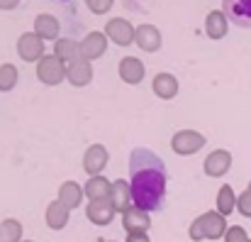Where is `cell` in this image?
Here are the masks:
<instances>
[{
	"instance_id": "cell-1",
	"label": "cell",
	"mask_w": 251,
	"mask_h": 242,
	"mask_svg": "<svg viewBox=\"0 0 251 242\" xmlns=\"http://www.w3.org/2000/svg\"><path fill=\"white\" fill-rule=\"evenodd\" d=\"M168 174L166 164L159 154H154L147 147H137L129 154V188L132 201L137 208L154 213L164 208L166 201Z\"/></svg>"
},
{
	"instance_id": "cell-2",
	"label": "cell",
	"mask_w": 251,
	"mask_h": 242,
	"mask_svg": "<svg viewBox=\"0 0 251 242\" xmlns=\"http://www.w3.org/2000/svg\"><path fill=\"white\" fill-rule=\"evenodd\" d=\"M202 147H205V135L198 130H178L171 137V150L178 157H190V154L200 152Z\"/></svg>"
},
{
	"instance_id": "cell-3",
	"label": "cell",
	"mask_w": 251,
	"mask_h": 242,
	"mask_svg": "<svg viewBox=\"0 0 251 242\" xmlns=\"http://www.w3.org/2000/svg\"><path fill=\"white\" fill-rule=\"evenodd\" d=\"M37 79L42 81L44 86H59L61 81L66 79V64L54 57V54H44L37 61Z\"/></svg>"
},
{
	"instance_id": "cell-4",
	"label": "cell",
	"mask_w": 251,
	"mask_h": 242,
	"mask_svg": "<svg viewBox=\"0 0 251 242\" xmlns=\"http://www.w3.org/2000/svg\"><path fill=\"white\" fill-rule=\"evenodd\" d=\"M105 34L110 42L120 44V47H129L134 44V37H137V27L129 25L125 17H112L107 25H105Z\"/></svg>"
},
{
	"instance_id": "cell-5",
	"label": "cell",
	"mask_w": 251,
	"mask_h": 242,
	"mask_svg": "<svg viewBox=\"0 0 251 242\" xmlns=\"http://www.w3.org/2000/svg\"><path fill=\"white\" fill-rule=\"evenodd\" d=\"M17 54L25 61H39L44 57V39H39L34 32H22L17 37Z\"/></svg>"
},
{
	"instance_id": "cell-6",
	"label": "cell",
	"mask_w": 251,
	"mask_h": 242,
	"mask_svg": "<svg viewBox=\"0 0 251 242\" xmlns=\"http://www.w3.org/2000/svg\"><path fill=\"white\" fill-rule=\"evenodd\" d=\"M115 206L110 198H102V201H88L85 206V215L93 225H110L112 218H115Z\"/></svg>"
},
{
	"instance_id": "cell-7",
	"label": "cell",
	"mask_w": 251,
	"mask_h": 242,
	"mask_svg": "<svg viewBox=\"0 0 251 242\" xmlns=\"http://www.w3.org/2000/svg\"><path fill=\"white\" fill-rule=\"evenodd\" d=\"M222 12L229 17V22L251 27V0H222Z\"/></svg>"
},
{
	"instance_id": "cell-8",
	"label": "cell",
	"mask_w": 251,
	"mask_h": 242,
	"mask_svg": "<svg viewBox=\"0 0 251 242\" xmlns=\"http://www.w3.org/2000/svg\"><path fill=\"white\" fill-rule=\"evenodd\" d=\"M66 79H69L71 86H78V88L88 86L93 81V64L81 54L78 59H74V61L66 64Z\"/></svg>"
},
{
	"instance_id": "cell-9",
	"label": "cell",
	"mask_w": 251,
	"mask_h": 242,
	"mask_svg": "<svg viewBox=\"0 0 251 242\" xmlns=\"http://www.w3.org/2000/svg\"><path fill=\"white\" fill-rule=\"evenodd\" d=\"M107 161H110V154L102 145H90L83 154V171L88 176H100Z\"/></svg>"
},
{
	"instance_id": "cell-10",
	"label": "cell",
	"mask_w": 251,
	"mask_h": 242,
	"mask_svg": "<svg viewBox=\"0 0 251 242\" xmlns=\"http://www.w3.org/2000/svg\"><path fill=\"white\" fill-rule=\"evenodd\" d=\"M229 166H232V154L227 152V150H215V152H210L205 161H202V171L207 174V176H212V179H220V176H225L227 171H229Z\"/></svg>"
},
{
	"instance_id": "cell-11",
	"label": "cell",
	"mask_w": 251,
	"mask_h": 242,
	"mask_svg": "<svg viewBox=\"0 0 251 242\" xmlns=\"http://www.w3.org/2000/svg\"><path fill=\"white\" fill-rule=\"evenodd\" d=\"M107 34L105 32H98V30H93V32H88L83 37V42H81V54H83L88 61H95V59H100L102 54H105V49H107Z\"/></svg>"
},
{
	"instance_id": "cell-12",
	"label": "cell",
	"mask_w": 251,
	"mask_h": 242,
	"mask_svg": "<svg viewBox=\"0 0 251 242\" xmlns=\"http://www.w3.org/2000/svg\"><path fill=\"white\" fill-rule=\"evenodd\" d=\"M39 39H44V42H56L59 39V32H61V25H59V20L54 17V15H49V12H39L37 17H34V30H32Z\"/></svg>"
},
{
	"instance_id": "cell-13",
	"label": "cell",
	"mask_w": 251,
	"mask_h": 242,
	"mask_svg": "<svg viewBox=\"0 0 251 242\" xmlns=\"http://www.w3.org/2000/svg\"><path fill=\"white\" fill-rule=\"evenodd\" d=\"M134 44L142 49V52H156L161 49V32L156 25H139L137 27V37H134Z\"/></svg>"
},
{
	"instance_id": "cell-14",
	"label": "cell",
	"mask_w": 251,
	"mask_h": 242,
	"mask_svg": "<svg viewBox=\"0 0 251 242\" xmlns=\"http://www.w3.org/2000/svg\"><path fill=\"white\" fill-rule=\"evenodd\" d=\"M149 225H151L149 213L142 211V208H137V206H132L129 211L122 213V228L127 230V235H129V233H147Z\"/></svg>"
},
{
	"instance_id": "cell-15",
	"label": "cell",
	"mask_w": 251,
	"mask_h": 242,
	"mask_svg": "<svg viewBox=\"0 0 251 242\" xmlns=\"http://www.w3.org/2000/svg\"><path fill=\"white\" fill-rule=\"evenodd\" d=\"M117 71H120V79L125 81V83H129V86L142 83L144 74H147V69H144L142 59H137V57H125V59L120 61Z\"/></svg>"
},
{
	"instance_id": "cell-16",
	"label": "cell",
	"mask_w": 251,
	"mask_h": 242,
	"mask_svg": "<svg viewBox=\"0 0 251 242\" xmlns=\"http://www.w3.org/2000/svg\"><path fill=\"white\" fill-rule=\"evenodd\" d=\"M110 201H112V206H115V211H117V213H125V211H129V208L134 206V201H132V188H129V181H122V179L112 181V188H110Z\"/></svg>"
},
{
	"instance_id": "cell-17",
	"label": "cell",
	"mask_w": 251,
	"mask_h": 242,
	"mask_svg": "<svg viewBox=\"0 0 251 242\" xmlns=\"http://www.w3.org/2000/svg\"><path fill=\"white\" fill-rule=\"evenodd\" d=\"M229 32V17L222 10H212L205 17V34L210 39H222Z\"/></svg>"
},
{
	"instance_id": "cell-18",
	"label": "cell",
	"mask_w": 251,
	"mask_h": 242,
	"mask_svg": "<svg viewBox=\"0 0 251 242\" xmlns=\"http://www.w3.org/2000/svg\"><path fill=\"white\" fill-rule=\"evenodd\" d=\"M200 218H202V223H205V235H207V240H220V238L225 240V235H227V230H229L225 215H220L217 211H207V213H202Z\"/></svg>"
},
{
	"instance_id": "cell-19",
	"label": "cell",
	"mask_w": 251,
	"mask_h": 242,
	"mask_svg": "<svg viewBox=\"0 0 251 242\" xmlns=\"http://www.w3.org/2000/svg\"><path fill=\"white\" fill-rule=\"evenodd\" d=\"M151 88H154V95L161 98V100H171L178 95V79L168 71H161L156 74L154 81H151Z\"/></svg>"
},
{
	"instance_id": "cell-20",
	"label": "cell",
	"mask_w": 251,
	"mask_h": 242,
	"mask_svg": "<svg viewBox=\"0 0 251 242\" xmlns=\"http://www.w3.org/2000/svg\"><path fill=\"white\" fill-rule=\"evenodd\" d=\"M110 188H112V181L105 179L102 174L100 176H90L83 183V193L88 201H102V198H110Z\"/></svg>"
},
{
	"instance_id": "cell-21",
	"label": "cell",
	"mask_w": 251,
	"mask_h": 242,
	"mask_svg": "<svg viewBox=\"0 0 251 242\" xmlns=\"http://www.w3.org/2000/svg\"><path fill=\"white\" fill-rule=\"evenodd\" d=\"M69 208L56 198V201H51L49 206H47V213H44V220H47V225L51 228V230H64L66 225H69Z\"/></svg>"
},
{
	"instance_id": "cell-22",
	"label": "cell",
	"mask_w": 251,
	"mask_h": 242,
	"mask_svg": "<svg viewBox=\"0 0 251 242\" xmlns=\"http://www.w3.org/2000/svg\"><path fill=\"white\" fill-rule=\"evenodd\" d=\"M83 186L78 183V181H64L61 186H59V201L69 208V211H74V208H78L81 203H83Z\"/></svg>"
},
{
	"instance_id": "cell-23",
	"label": "cell",
	"mask_w": 251,
	"mask_h": 242,
	"mask_svg": "<svg viewBox=\"0 0 251 242\" xmlns=\"http://www.w3.org/2000/svg\"><path fill=\"white\" fill-rule=\"evenodd\" d=\"M54 57H59L64 64L78 59V57H81V42H74V39H69V37H59V39L54 42Z\"/></svg>"
},
{
	"instance_id": "cell-24",
	"label": "cell",
	"mask_w": 251,
	"mask_h": 242,
	"mask_svg": "<svg viewBox=\"0 0 251 242\" xmlns=\"http://www.w3.org/2000/svg\"><path fill=\"white\" fill-rule=\"evenodd\" d=\"M237 208V196H234V188L229 186V183H225V186H220V191H217V213L220 215H229L232 211Z\"/></svg>"
},
{
	"instance_id": "cell-25",
	"label": "cell",
	"mask_w": 251,
	"mask_h": 242,
	"mask_svg": "<svg viewBox=\"0 0 251 242\" xmlns=\"http://www.w3.org/2000/svg\"><path fill=\"white\" fill-rule=\"evenodd\" d=\"M0 242H22V223L17 218H5L0 223Z\"/></svg>"
},
{
	"instance_id": "cell-26",
	"label": "cell",
	"mask_w": 251,
	"mask_h": 242,
	"mask_svg": "<svg viewBox=\"0 0 251 242\" xmlns=\"http://www.w3.org/2000/svg\"><path fill=\"white\" fill-rule=\"evenodd\" d=\"M17 79H20V71H17V66L15 64H0V91H12L15 86H17Z\"/></svg>"
},
{
	"instance_id": "cell-27",
	"label": "cell",
	"mask_w": 251,
	"mask_h": 242,
	"mask_svg": "<svg viewBox=\"0 0 251 242\" xmlns=\"http://www.w3.org/2000/svg\"><path fill=\"white\" fill-rule=\"evenodd\" d=\"M188 235H190V240H193V242L207 240V235H205V223H202V218H195V220L190 223V228H188Z\"/></svg>"
},
{
	"instance_id": "cell-28",
	"label": "cell",
	"mask_w": 251,
	"mask_h": 242,
	"mask_svg": "<svg viewBox=\"0 0 251 242\" xmlns=\"http://www.w3.org/2000/svg\"><path fill=\"white\" fill-rule=\"evenodd\" d=\"M247 240H249V235H247V230L242 225H232L227 230V235H225V242H247Z\"/></svg>"
},
{
	"instance_id": "cell-29",
	"label": "cell",
	"mask_w": 251,
	"mask_h": 242,
	"mask_svg": "<svg viewBox=\"0 0 251 242\" xmlns=\"http://www.w3.org/2000/svg\"><path fill=\"white\" fill-rule=\"evenodd\" d=\"M237 208L244 218H251V191H244L237 196Z\"/></svg>"
},
{
	"instance_id": "cell-30",
	"label": "cell",
	"mask_w": 251,
	"mask_h": 242,
	"mask_svg": "<svg viewBox=\"0 0 251 242\" xmlns=\"http://www.w3.org/2000/svg\"><path fill=\"white\" fill-rule=\"evenodd\" d=\"M112 2H115V0H85L88 10H90V12H95V15H102V12H107V10L112 7Z\"/></svg>"
},
{
	"instance_id": "cell-31",
	"label": "cell",
	"mask_w": 251,
	"mask_h": 242,
	"mask_svg": "<svg viewBox=\"0 0 251 242\" xmlns=\"http://www.w3.org/2000/svg\"><path fill=\"white\" fill-rule=\"evenodd\" d=\"M125 242H151V240H149V235H147V233H129Z\"/></svg>"
},
{
	"instance_id": "cell-32",
	"label": "cell",
	"mask_w": 251,
	"mask_h": 242,
	"mask_svg": "<svg viewBox=\"0 0 251 242\" xmlns=\"http://www.w3.org/2000/svg\"><path fill=\"white\" fill-rule=\"evenodd\" d=\"M20 5V0H0V10H15Z\"/></svg>"
},
{
	"instance_id": "cell-33",
	"label": "cell",
	"mask_w": 251,
	"mask_h": 242,
	"mask_svg": "<svg viewBox=\"0 0 251 242\" xmlns=\"http://www.w3.org/2000/svg\"><path fill=\"white\" fill-rule=\"evenodd\" d=\"M247 191H251V181H249V188H247Z\"/></svg>"
},
{
	"instance_id": "cell-34",
	"label": "cell",
	"mask_w": 251,
	"mask_h": 242,
	"mask_svg": "<svg viewBox=\"0 0 251 242\" xmlns=\"http://www.w3.org/2000/svg\"><path fill=\"white\" fill-rule=\"evenodd\" d=\"M22 242H32V240H22Z\"/></svg>"
},
{
	"instance_id": "cell-35",
	"label": "cell",
	"mask_w": 251,
	"mask_h": 242,
	"mask_svg": "<svg viewBox=\"0 0 251 242\" xmlns=\"http://www.w3.org/2000/svg\"><path fill=\"white\" fill-rule=\"evenodd\" d=\"M247 242H251V240H247Z\"/></svg>"
}]
</instances>
